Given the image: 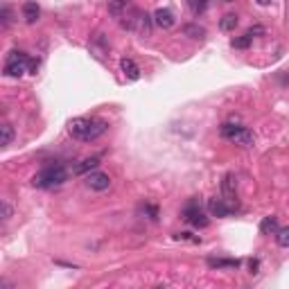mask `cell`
Instances as JSON below:
<instances>
[{
    "label": "cell",
    "mask_w": 289,
    "mask_h": 289,
    "mask_svg": "<svg viewBox=\"0 0 289 289\" xmlns=\"http://www.w3.org/2000/svg\"><path fill=\"white\" fill-rule=\"evenodd\" d=\"M106 129H108V122L99 118H73L68 122V133L75 140H82V142L97 140Z\"/></svg>",
    "instance_id": "1"
},
{
    "label": "cell",
    "mask_w": 289,
    "mask_h": 289,
    "mask_svg": "<svg viewBox=\"0 0 289 289\" xmlns=\"http://www.w3.org/2000/svg\"><path fill=\"white\" fill-rule=\"evenodd\" d=\"M68 179V172L64 170V165H48L43 167L41 172H36L34 179H32V186L34 188H57L61 183H66Z\"/></svg>",
    "instance_id": "2"
},
{
    "label": "cell",
    "mask_w": 289,
    "mask_h": 289,
    "mask_svg": "<svg viewBox=\"0 0 289 289\" xmlns=\"http://www.w3.org/2000/svg\"><path fill=\"white\" fill-rule=\"evenodd\" d=\"M221 136L226 138V140H230L233 145H237V147H251L255 142V136H253V131H249L246 127H240V124H230V122H226V124H221Z\"/></svg>",
    "instance_id": "3"
},
{
    "label": "cell",
    "mask_w": 289,
    "mask_h": 289,
    "mask_svg": "<svg viewBox=\"0 0 289 289\" xmlns=\"http://www.w3.org/2000/svg\"><path fill=\"white\" fill-rule=\"evenodd\" d=\"M27 64H30V57L25 52H18V50H11L7 54V61H5V70L2 73L7 77H23L27 73Z\"/></svg>",
    "instance_id": "4"
},
{
    "label": "cell",
    "mask_w": 289,
    "mask_h": 289,
    "mask_svg": "<svg viewBox=\"0 0 289 289\" xmlns=\"http://www.w3.org/2000/svg\"><path fill=\"white\" fill-rule=\"evenodd\" d=\"M183 219H186L188 224H192L194 228H206V226H208V217H206V212L201 210V208L196 206L194 201L186 206V210H183Z\"/></svg>",
    "instance_id": "5"
},
{
    "label": "cell",
    "mask_w": 289,
    "mask_h": 289,
    "mask_svg": "<svg viewBox=\"0 0 289 289\" xmlns=\"http://www.w3.org/2000/svg\"><path fill=\"white\" fill-rule=\"evenodd\" d=\"M86 186H89L91 190H95V192H104V190H108V188H111V177H108V174H104V172L93 170V172H89V174H86Z\"/></svg>",
    "instance_id": "6"
},
{
    "label": "cell",
    "mask_w": 289,
    "mask_h": 289,
    "mask_svg": "<svg viewBox=\"0 0 289 289\" xmlns=\"http://www.w3.org/2000/svg\"><path fill=\"white\" fill-rule=\"evenodd\" d=\"M154 25H158L161 30H170V27H174V23H177V18H174V11L167 9V7H161V9L154 11Z\"/></svg>",
    "instance_id": "7"
},
{
    "label": "cell",
    "mask_w": 289,
    "mask_h": 289,
    "mask_svg": "<svg viewBox=\"0 0 289 289\" xmlns=\"http://www.w3.org/2000/svg\"><path fill=\"white\" fill-rule=\"evenodd\" d=\"M208 212H210L212 217H228L230 215V206L226 203L224 196H212V199H208Z\"/></svg>",
    "instance_id": "8"
},
{
    "label": "cell",
    "mask_w": 289,
    "mask_h": 289,
    "mask_svg": "<svg viewBox=\"0 0 289 289\" xmlns=\"http://www.w3.org/2000/svg\"><path fill=\"white\" fill-rule=\"evenodd\" d=\"M120 70H122L124 77L131 79V82L140 79V68H138V64L133 59H129V57H122V59H120Z\"/></svg>",
    "instance_id": "9"
},
{
    "label": "cell",
    "mask_w": 289,
    "mask_h": 289,
    "mask_svg": "<svg viewBox=\"0 0 289 289\" xmlns=\"http://www.w3.org/2000/svg\"><path fill=\"white\" fill-rule=\"evenodd\" d=\"M39 16H41V7L36 5L34 0H27L23 5V18H25V23H36L39 20Z\"/></svg>",
    "instance_id": "10"
},
{
    "label": "cell",
    "mask_w": 289,
    "mask_h": 289,
    "mask_svg": "<svg viewBox=\"0 0 289 289\" xmlns=\"http://www.w3.org/2000/svg\"><path fill=\"white\" fill-rule=\"evenodd\" d=\"M221 192H224V199L230 201V203L237 199V192H235V174H226L224 183H221Z\"/></svg>",
    "instance_id": "11"
},
{
    "label": "cell",
    "mask_w": 289,
    "mask_h": 289,
    "mask_svg": "<svg viewBox=\"0 0 289 289\" xmlns=\"http://www.w3.org/2000/svg\"><path fill=\"white\" fill-rule=\"evenodd\" d=\"M97 167H99V156L84 158L82 163H77V167H75V174H89V172L97 170Z\"/></svg>",
    "instance_id": "12"
},
{
    "label": "cell",
    "mask_w": 289,
    "mask_h": 289,
    "mask_svg": "<svg viewBox=\"0 0 289 289\" xmlns=\"http://www.w3.org/2000/svg\"><path fill=\"white\" fill-rule=\"evenodd\" d=\"M129 9V0H108V14L115 18H122Z\"/></svg>",
    "instance_id": "13"
},
{
    "label": "cell",
    "mask_w": 289,
    "mask_h": 289,
    "mask_svg": "<svg viewBox=\"0 0 289 289\" xmlns=\"http://www.w3.org/2000/svg\"><path fill=\"white\" fill-rule=\"evenodd\" d=\"M276 230H278V217L269 215L260 221V233L262 235H276Z\"/></svg>",
    "instance_id": "14"
},
{
    "label": "cell",
    "mask_w": 289,
    "mask_h": 289,
    "mask_svg": "<svg viewBox=\"0 0 289 289\" xmlns=\"http://www.w3.org/2000/svg\"><path fill=\"white\" fill-rule=\"evenodd\" d=\"M240 262L237 260H224V258H208V267L210 269H233Z\"/></svg>",
    "instance_id": "15"
},
{
    "label": "cell",
    "mask_w": 289,
    "mask_h": 289,
    "mask_svg": "<svg viewBox=\"0 0 289 289\" xmlns=\"http://www.w3.org/2000/svg\"><path fill=\"white\" fill-rule=\"evenodd\" d=\"M183 34L190 36V39H203V36H206V30H203L199 23H188V25H183Z\"/></svg>",
    "instance_id": "16"
},
{
    "label": "cell",
    "mask_w": 289,
    "mask_h": 289,
    "mask_svg": "<svg viewBox=\"0 0 289 289\" xmlns=\"http://www.w3.org/2000/svg\"><path fill=\"white\" fill-rule=\"evenodd\" d=\"M237 25H240V18H237V14H226L224 18L219 20L221 32H235Z\"/></svg>",
    "instance_id": "17"
},
{
    "label": "cell",
    "mask_w": 289,
    "mask_h": 289,
    "mask_svg": "<svg viewBox=\"0 0 289 289\" xmlns=\"http://www.w3.org/2000/svg\"><path fill=\"white\" fill-rule=\"evenodd\" d=\"M11 140H14V129H11V124H0V145L2 147H9Z\"/></svg>",
    "instance_id": "18"
},
{
    "label": "cell",
    "mask_w": 289,
    "mask_h": 289,
    "mask_svg": "<svg viewBox=\"0 0 289 289\" xmlns=\"http://www.w3.org/2000/svg\"><path fill=\"white\" fill-rule=\"evenodd\" d=\"M186 5L194 16H201L208 9V0H186Z\"/></svg>",
    "instance_id": "19"
},
{
    "label": "cell",
    "mask_w": 289,
    "mask_h": 289,
    "mask_svg": "<svg viewBox=\"0 0 289 289\" xmlns=\"http://www.w3.org/2000/svg\"><path fill=\"white\" fill-rule=\"evenodd\" d=\"M251 41H253V36L246 32V34H242V36H237V39L230 41V45H233V48H237V50H246L251 45Z\"/></svg>",
    "instance_id": "20"
},
{
    "label": "cell",
    "mask_w": 289,
    "mask_h": 289,
    "mask_svg": "<svg viewBox=\"0 0 289 289\" xmlns=\"http://www.w3.org/2000/svg\"><path fill=\"white\" fill-rule=\"evenodd\" d=\"M276 242H278V246H283V249H289V226L276 230Z\"/></svg>",
    "instance_id": "21"
},
{
    "label": "cell",
    "mask_w": 289,
    "mask_h": 289,
    "mask_svg": "<svg viewBox=\"0 0 289 289\" xmlns=\"http://www.w3.org/2000/svg\"><path fill=\"white\" fill-rule=\"evenodd\" d=\"M142 212H145V215H147L152 221L158 219V208L156 206H149V203H145V206H142Z\"/></svg>",
    "instance_id": "22"
},
{
    "label": "cell",
    "mask_w": 289,
    "mask_h": 289,
    "mask_svg": "<svg viewBox=\"0 0 289 289\" xmlns=\"http://www.w3.org/2000/svg\"><path fill=\"white\" fill-rule=\"evenodd\" d=\"M0 18H2V27H7V25L11 23V11H9V7H2V9H0Z\"/></svg>",
    "instance_id": "23"
},
{
    "label": "cell",
    "mask_w": 289,
    "mask_h": 289,
    "mask_svg": "<svg viewBox=\"0 0 289 289\" xmlns=\"http://www.w3.org/2000/svg\"><path fill=\"white\" fill-rule=\"evenodd\" d=\"M0 206H2V219H9V217H11V206H9V203H7V201H2V203H0Z\"/></svg>",
    "instance_id": "24"
},
{
    "label": "cell",
    "mask_w": 289,
    "mask_h": 289,
    "mask_svg": "<svg viewBox=\"0 0 289 289\" xmlns=\"http://www.w3.org/2000/svg\"><path fill=\"white\" fill-rule=\"evenodd\" d=\"M36 70H39V59H30V64H27V73L36 75Z\"/></svg>",
    "instance_id": "25"
},
{
    "label": "cell",
    "mask_w": 289,
    "mask_h": 289,
    "mask_svg": "<svg viewBox=\"0 0 289 289\" xmlns=\"http://www.w3.org/2000/svg\"><path fill=\"white\" fill-rule=\"evenodd\" d=\"M249 267H251V274H258V260H251Z\"/></svg>",
    "instance_id": "26"
},
{
    "label": "cell",
    "mask_w": 289,
    "mask_h": 289,
    "mask_svg": "<svg viewBox=\"0 0 289 289\" xmlns=\"http://www.w3.org/2000/svg\"><path fill=\"white\" fill-rule=\"evenodd\" d=\"M258 5H262V7H267V5H271V0H258Z\"/></svg>",
    "instance_id": "27"
},
{
    "label": "cell",
    "mask_w": 289,
    "mask_h": 289,
    "mask_svg": "<svg viewBox=\"0 0 289 289\" xmlns=\"http://www.w3.org/2000/svg\"><path fill=\"white\" fill-rule=\"evenodd\" d=\"M221 2H233V0H221Z\"/></svg>",
    "instance_id": "28"
}]
</instances>
